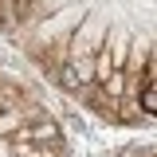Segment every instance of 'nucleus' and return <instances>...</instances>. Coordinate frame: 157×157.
<instances>
[{"label":"nucleus","instance_id":"nucleus-1","mask_svg":"<svg viewBox=\"0 0 157 157\" xmlns=\"http://www.w3.org/2000/svg\"><path fill=\"white\" fill-rule=\"evenodd\" d=\"M102 43H106V20L102 16H86L71 32V39H67V59L71 55H94Z\"/></svg>","mask_w":157,"mask_h":157},{"label":"nucleus","instance_id":"nucleus-2","mask_svg":"<svg viewBox=\"0 0 157 157\" xmlns=\"http://www.w3.org/2000/svg\"><path fill=\"white\" fill-rule=\"evenodd\" d=\"M12 137H24V141H43V145H63V134H59V122L55 118H36V122H28V126H20Z\"/></svg>","mask_w":157,"mask_h":157},{"label":"nucleus","instance_id":"nucleus-3","mask_svg":"<svg viewBox=\"0 0 157 157\" xmlns=\"http://www.w3.org/2000/svg\"><path fill=\"white\" fill-rule=\"evenodd\" d=\"M8 149L12 157H63V145H43V141H24V137H12Z\"/></svg>","mask_w":157,"mask_h":157},{"label":"nucleus","instance_id":"nucleus-4","mask_svg":"<svg viewBox=\"0 0 157 157\" xmlns=\"http://www.w3.org/2000/svg\"><path fill=\"white\" fill-rule=\"evenodd\" d=\"M130 39L134 36H130L126 28H110V32H106V43H102V47L114 55V67H126V59H130Z\"/></svg>","mask_w":157,"mask_h":157},{"label":"nucleus","instance_id":"nucleus-5","mask_svg":"<svg viewBox=\"0 0 157 157\" xmlns=\"http://www.w3.org/2000/svg\"><path fill=\"white\" fill-rule=\"evenodd\" d=\"M126 75H130L126 67H114V71H110V78H106V82H98V86H102L110 98H122V94H126Z\"/></svg>","mask_w":157,"mask_h":157},{"label":"nucleus","instance_id":"nucleus-6","mask_svg":"<svg viewBox=\"0 0 157 157\" xmlns=\"http://www.w3.org/2000/svg\"><path fill=\"white\" fill-rule=\"evenodd\" d=\"M20 98H24V90H20L16 82L0 78V110H4V106H12V102H20Z\"/></svg>","mask_w":157,"mask_h":157},{"label":"nucleus","instance_id":"nucleus-7","mask_svg":"<svg viewBox=\"0 0 157 157\" xmlns=\"http://www.w3.org/2000/svg\"><path fill=\"white\" fill-rule=\"evenodd\" d=\"M141 114H145V118H157V90H153V86L141 90Z\"/></svg>","mask_w":157,"mask_h":157}]
</instances>
